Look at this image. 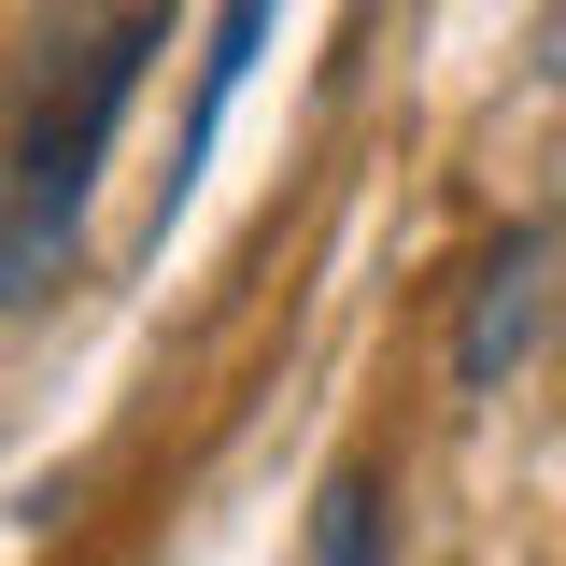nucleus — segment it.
<instances>
[{
    "mask_svg": "<svg viewBox=\"0 0 566 566\" xmlns=\"http://www.w3.org/2000/svg\"><path fill=\"white\" fill-rule=\"evenodd\" d=\"M524 326H538V241H510V255L482 270V312H468V340H453V368H468V382H495V368L524 354Z\"/></svg>",
    "mask_w": 566,
    "mask_h": 566,
    "instance_id": "1",
    "label": "nucleus"
},
{
    "mask_svg": "<svg viewBox=\"0 0 566 566\" xmlns=\"http://www.w3.org/2000/svg\"><path fill=\"white\" fill-rule=\"evenodd\" d=\"M368 510H382L368 482H340V495H326V566H368Z\"/></svg>",
    "mask_w": 566,
    "mask_h": 566,
    "instance_id": "2",
    "label": "nucleus"
}]
</instances>
